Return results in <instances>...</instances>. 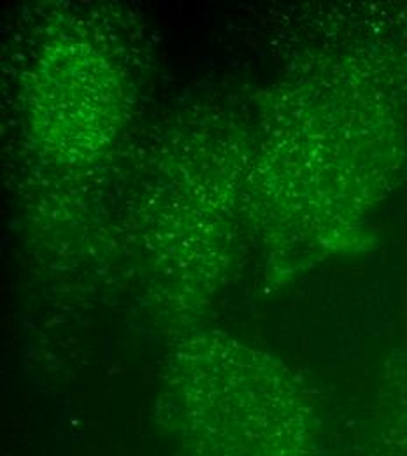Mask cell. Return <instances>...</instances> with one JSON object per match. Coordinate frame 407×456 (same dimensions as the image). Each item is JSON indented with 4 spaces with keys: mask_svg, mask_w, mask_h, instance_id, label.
<instances>
[{
    "mask_svg": "<svg viewBox=\"0 0 407 456\" xmlns=\"http://www.w3.org/2000/svg\"><path fill=\"white\" fill-rule=\"evenodd\" d=\"M387 456H407V397L401 400L387 428Z\"/></svg>",
    "mask_w": 407,
    "mask_h": 456,
    "instance_id": "1",
    "label": "cell"
}]
</instances>
